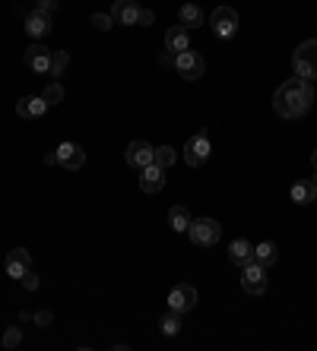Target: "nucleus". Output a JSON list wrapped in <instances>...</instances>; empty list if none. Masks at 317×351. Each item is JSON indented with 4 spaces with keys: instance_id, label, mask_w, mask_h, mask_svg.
Returning <instances> with one entry per match:
<instances>
[{
    "instance_id": "nucleus-1",
    "label": "nucleus",
    "mask_w": 317,
    "mask_h": 351,
    "mask_svg": "<svg viewBox=\"0 0 317 351\" xmlns=\"http://www.w3.org/2000/svg\"><path fill=\"white\" fill-rule=\"evenodd\" d=\"M314 105V82L301 80V76H292V80H285L273 95V108L276 114L285 117V121H298L305 117Z\"/></svg>"
},
{
    "instance_id": "nucleus-2",
    "label": "nucleus",
    "mask_w": 317,
    "mask_h": 351,
    "mask_svg": "<svg viewBox=\"0 0 317 351\" xmlns=\"http://www.w3.org/2000/svg\"><path fill=\"white\" fill-rule=\"evenodd\" d=\"M292 70H295V76H301V80H308V82L317 80V38L301 41L298 48H295Z\"/></svg>"
},
{
    "instance_id": "nucleus-3",
    "label": "nucleus",
    "mask_w": 317,
    "mask_h": 351,
    "mask_svg": "<svg viewBox=\"0 0 317 351\" xmlns=\"http://www.w3.org/2000/svg\"><path fill=\"white\" fill-rule=\"evenodd\" d=\"M209 156H213V146H209V136L203 130H197L187 143H184V165L200 168V165L209 162Z\"/></svg>"
},
{
    "instance_id": "nucleus-4",
    "label": "nucleus",
    "mask_w": 317,
    "mask_h": 351,
    "mask_svg": "<svg viewBox=\"0 0 317 351\" xmlns=\"http://www.w3.org/2000/svg\"><path fill=\"white\" fill-rule=\"evenodd\" d=\"M187 234H191V241L197 247H213L222 237V225L216 219H197V221H191Z\"/></svg>"
},
{
    "instance_id": "nucleus-5",
    "label": "nucleus",
    "mask_w": 317,
    "mask_h": 351,
    "mask_svg": "<svg viewBox=\"0 0 317 351\" xmlns=\"http://www.w3.org/2000/svg\"><path fill=\"white\" fill-rule=\"evenodd\" d=\"M175 70L184 76L187 82H193V80H200L203 76V70H207V60L197 54V51H178V58H175Z\"/></svg>"
},
{
    "instance_id": "nucleus-6",
    "label": "nucleus",
    "mask_w": 317,
    "mask_h": 351,
    "mask_svg": "<svg viewBox=\"0 0 317 351\" xmlns=\"http://www.w3.org/2000/svg\"><path fill=\"white\" fill-rule=\"evenodd\" d=\"M209 29L219 35V38H232L238 32V13L232 7H216L213 16H209Z\"/></svg>"
},
{
    "instance_id": "nucleus-7",
    "label": "nucleus",
    "mask_w": 317,
    "mask_h": 351,
    "mask_svg": "<svg viewBox=\"0 0 317 351\" xmlns=\"http://www.w3.org/2000/svg\"><path fill=\"white\" fill-rule=\"evenodd\" d=\"M197 307V288L193 285H178L172 288V294H168V311L175 313H187Z\"/></svg>"
},
{
    "instance_id": "nucleus-8",
    "label": "nucleus",
    "mask_w": 317,
    "mask_h": 351,
    "mask_svg": "<svg viewBox=\"0 0 317 351\" xmlns=\"http://www.w3.org/2000/svg\"><path fill=\"white\" fill-rule=\"evenodd\" d=\"M242 288L248 294H263L267 291V272L260 263H248L242 269Z\"/></svg>"
},
{
    "instance_id": "nucleus-9",
    "label": "nucleus",
    "mask_w": 317,
    "mask_h": 351,
    "mask_svg": "<svg viewBox=\"0 0 317 351\" xmlns=\"http://www.w3.org/2000/svg\"><path fill=\"white\" fill-rule=\"evenodd\" d=\"M58 165L60 168H67V171H80V168L86 165L83 146H76V143H60L58 146Z\"/></svg>"
},
{
    "instance_id": "nucleus-10",
    "label": "nucleus",
    "mask_w": 317,
    "mask_h": 351,
    "mask_svg": "<svg viewBox=\"0 0 317 351\" xmlns=\"http://www.w3.org/2000/svg\"><path fill=\"white\" fill-rule=\"evenodd\" d=\"M152 152H156V149H152L146 139H134V143L127 146L124 158L130 168H146V165H152Z\"/></svg>"
},
{
    "instance_id": "nucleus-11",
    "label": "nucleus",
    "mask_w": 317,
    "mask_h": 351,
    "mask_svg": "<svg viewBox=\"0 0 317 351\" xmlns=\"http://www.w3.org/2000/svg\"><path fill=\"white\" fill-rule=\"evenodd\" d=\"M29 269H32V256H29V250H25V247H13V250L7 254V276L10 278H23Z\"/></svg>"
},
{
    "instance_id": "nucleus-12",
    "label": "nucleus",
    "mask_w": 317,
    "mask_h": 351,
    "mask_svg": "<svg viewBox=\"0 0 317 351\" xmlns=\"http://www.w3.org/2000/svg\"><path fill=\"white\" fill-rule=\"evenodd\" d=\"M162 187H165V168H158L156 162L140 168V190L143 193H158Z\"/></svg>"
},
{
    "instance_id": "nucleus-13",
    "label": "nucleus",
    "mask_w": 317,
    "mask_h": 351,
    "mask_svg": "<svg viewBox=\"0 0 317 351\" xmlns=\"http://www.w3.org/2000/svg\"><path fill=\"white\" fill-rule=\"evenodd\" d=\"M25 66L32 70V73H48L51 70V51L45 45H29L25 51Z\"/></svg>"
},
{
    "instance_id": "nucleus-14",
    "label": "nucleus",
    "mask_w": 317,
    "mask_h": 351,
    "mask_svg": "<svg viewBox=\"0 0 317 351\" xmlns=\"http://www.w3.org/2000/svg\"><path fill=\"white\" fill-rule=\"evenodd\" d=\"M111 19L121 25H137V19H140V3H137V0H115Z\"/></svg>"
},
{
    "instance_id": "nucleus-15",
    "label": "nucleus",
    "mask_w": 317,
    "mask_h": 351,
    "mask_svg": "<svg viewBox=\"0 0 317 351\" xmlns=\"http://www.w3.org/2000/svg\"><path fill=\"white\" fill-rule=\"evenodd\" d=\"M25 32H29V38H45V35L51 32V13L32 10V13L25 16Z\"/></svg>"
},
{
    "instance_id": "nucleus-16",
    "label": "nucleus",
    "mask_w": 317,
    "mask_h": 351,
    "mask_svg": "<svg viewBox=\"0 0 317 351\" xmlns=\"http://www.w3.org/2000/svg\"><path fill=\"white\" fill-rule=\"evenodd\" d=\"M45 111H48V105H45L42 95H25L16 101V114L25 117V121H35V117H42Z\"/></svg>"
},
{
    "instance_id": "nucleus-17",
    "label": "nucleus",
    "mask_w": 317,
    "mask_h": 351,
    "mask_svg": "<svg viewBox=\"0 0 317 351\" xmlns=\"http://www.w3.org/2000/svg\"><path fill=\"white\" fill-rule=\"evenodd\" d=\"M228 260L235 263V266H248V263H254V244L250 241H244V237H238V241H232L228 244Z\"/></svg>"
},
{
    "instance_id": "nucleus-18",
    "label": "nucleus",
    "mask_w": 317,
    "mask_h": 351,
    "mask_svg": "<svg viewBox=\"0 0 317 351\" xmlns=\"http://www.w3.org/2000/svg\"><path fill=\"white\" fill-rule=\"evenodd\" d=\"M165 48L168 51H187L191 48V29H184V25H172L165 32Z\"/></svg>"
},
{
    "instance_id": "nucleus-19",
    "label": "nucleus",
    "mask_w": 317,
    "mask_h": 351,
    "mask_svg": "<svg viewBox=\"0 0 317 351\" xmlns=\"http://www.w3.org/2000/svg\"><path fill=\"white\" fill-rule=\"evenodd\" d=\"M276 260H279V247H276L273 241H260V244L254 247V263H260L263 269H267V266H273Z\"/></svg>"
},
{
    "instance_id": "nucleus-20",
    "label": "nucleus",
    "mask_w": 317,
    "mask_h": 351,
    "mask_svg": "<svg viewBox=\"0 0 317 351\" xmlns=\"http://www.w3.org/2000/svg\"><path fill=\"white\" fill-rule=\"evenodd\" d=\"M178 19H181L184 29H200L203 25V10L197 7V3H184V7L178 10Z\"/></svg>"
},
{
    "instance_id": "nucleus-21",
    "label": "nucleus",
    "mask_w": 317,
    "mask_h": 351,
    "mask_svg": "<svg viewBox=\"0 0 317 351\" xmlns=\"http://www.w3.org/2000/svg\"><path fill=\"white\" fill-rule=\"evenodd\" d=\"M191 213L184 209V206H172L168 209V225H172V231H178V234H184V231L191 228Z\"/></svg>"
},
{
    "instance_id": "nucleus-22",
    "label": "nucleus",
    "mask_w": 317,
    "mask_h": 351,
    "mask_svg": "<svg viewBox=\"0 0 317 351\" xmlns=\"http://www.w3.org/2000/svg\"><path fill=\"white\" fill-rule=\"evenodd\" d=\"M152 162H156L158 168H172V165L178 162V152L172 146H158L156 152H152Z\"/></svg>"
},
{
    "instance_id": "nucleus-23",
    "label": "nucleus",
    "mask_w": 317,
    "mask_h": 351,
    "mask_svg": "<svg viewBox=\"0 0 317 351\" xmlns=\"http://www.w3.org/2000/svg\"><path fill=\"white\" fill-rule=\"evenodd\" d=\"M67 64H70L67 51H51V70H48V73L51 76H60L64 70H67Z\"/></svg>"
},
{
    "instance_id": "nucleus-24",
    "label": "nucleus",
    "mask_w": 317,
    "mask_h": 351,
    "mask_svg": "<svg viewBox=\"0 0 317 351\" xmlns=\"http://www.w3.org/2000/svg\"><path fill=\"white\" fill-rule=\"evenodd\" d=\"M162 332L172 339V335H178L181 332V313H175V311H168L165 317H162Z\"/></svg>"
},
{
    "instance_id": "nucleus-25",
    "label": "nucleus",
    "mask_w": 317,
    "mask_h": 351,
    "mask_svg": "<svg viewBox=\"0 0 317 351\" xmlns=\"http://www.w3.org/2000/svg\"><path fill=\"white\" fill-rule=\"evenodd\" d=\"M292 203L295 206H305V203H311V187H308V180H298V184H292Z\"/></svg>"
},
{
    "instance_id": "nucleus-26",
    "label": "nucleus",
    "mask_w": 317,
    "mask_h": 351,
    "mask_svg": "<svg viewBox=\"0 0 317 351\" xmlns=\"http://www.w3.org/2000/svg\"><path fill=\"white\" fill-rule=\"evenodd\" d=\"M42 98H45V105H60L64 101V86L60 82H51V86H45V92H42Z\"/></svg>"
},
{
    "instance_id": "nucleus-27",
    "label": "nucleus",
    "mask_w": 317,
    "mask_h": 351,
    "mask_svg": "<svg viewBox=\"0 0 317 351\" xmlns=\"http://www.w3.org/2000/svg\"><path fill=\"white\" fill-rule=\"evenodd\" d=\"M19 345H23V329L10 326L7 332H3V348H19Z\"/></svg>"
},
{
    "instance_id": "nucleus-28",
    "label": "nucleus",
    "mask_w": 317,
    "mask_h": 351,
    "mask_svg": "<svg viewBox=\"0 0 317 351\" xmlns=\"http://www.w3.org/2000/svg\"><path fill=\"white\" fill-rule=\"evenodd\" d=\"M111 23H115V19H111V13H92V25H95L99 32H108Z\"/></svg>"
},
{
    "instance_id": "nucleus-29",
    "label": "nucleus",
    "mask_w": 317,
    "mask_h": 351,
    "mask_svg": "<svg viewBox=\"0 0 317 351\" xmlns=\"http://www.w3.org/2000/svg\"><path fill=\"white\" fill-rule=\"evenodd\" d=\"M175 51H162V54H158V66H165V70H175Z\"/></svg>"
},
{
    "instance_id": "nucleus-30",
    "label": "nucleus",
    "mask_w": 317,
    "mask_h": 351,
    "mask_svg": "<svg viewBox=\"0 0 317 351\" xmlns=\"http://www.w3.org/2000/svg\"><path fill=\"white\" fill-rule=\"evenodd\" d=\"M19 282H23V288H25V291H35V288H38V276H35L32 269L25 272V276L19 278Z\"/></svg>"
},
{
    "instance_id": "nucleus-31",
    "label": "nucleus",
    "mask_w": 317,
    "mask_h": 351,
    "mask_svg": "<svg viewBox=\"0 0 317 351\" xmlns=\"http://www.w3.org/2000/svg\"><path fill=\"white\" fill-rule=\"evenodd\" d=\"M58 7H60V0H38L35 3V10H42V13H54Z\"/></svg>"
},
{
    "instance_id": "nucleus-32",
    "label": "nucleus",
    "mask_w": 317,
    "mask_h": 351,
    "mask_svg": "<svg viewBox=\"0 0 317 351\" xmlns=\"http://www.w3.org/2000/svg\"><path fill=\"white\" fill-rule=\"evenodd\" d=\"M152 23H156V13L146 10V7H140V19H137V25H152Z\"/></svg>"
},
{
    "instance_id": "nucleus-33",
    "label": "nucleus",
    "mask_w": 317,
    "mask_h": 351,
    "mask_svg": "<svg viewBox=\"0 0 317 351\" xmlns=\"http://www.w3.org/2000/svg\"><path fill=\"white\" fill-rule=\"evenodd\" d=\"M35 323H38V326H51V323H54V313H51V311H38V313H35Z\"/></svg>"
},
{
    "instance_id": "nucleus-34",
    "label": "nucleus",
    "mask_w": 317,
    "mask_h": 351,
    "mask_svg": "<svg viewBox=\"0 0 317 351\" xmlns=\"http://www.w3.org/2000/svg\"><path fill=\"white\" fill-rule=\"evenodd\" d=\"M308 187H311V203H317V168H314V178H308Z\"/></svg>"
},
{
    "instance_id": "nucleus-35",
    "label": "nucleus",
    "mask_w": 317,
    "mask_h": 351,
    "mask_svg": "<svg viewBox=\"0 0 317 351\" xmlns=\"http://www.w3.org/2000/svg\"><path fill=\"white\" fill-rule=\"evenodd\" d=\"M311 162H314V168H317V149H314V156H311Z\"/></svg>"
}]
</instances>
